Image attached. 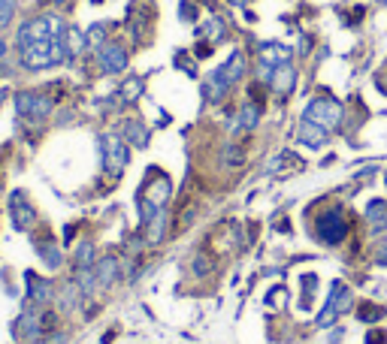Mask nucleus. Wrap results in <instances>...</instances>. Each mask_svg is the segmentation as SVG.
I'll use <instances>...</instances> for the list:
<instances>
[{
    "instance_id": "nucleus-1",
    "label": "nucleus",
    "mask_w": 387,
    "mask_h": 344,
    "mask_svg": "<svg viewBox=\"0 0 387 344\" xmlns=\"http://www.w3.org/2000/svg\"><path fill=\"white\" fill-rule=\"evenodd\" d=\"M166 200H170V179L157 175L155 181H148V185L140 190V215H142V220L161 215V211L166 209Z\"/></svg>"
},
{
    "instance_id": "nucleus-2",
    "label": "nucleus",
    "mask_w": 387,
    "mask_h": 344,
    "mask_svg": "<svg viewBox=\"0 0 387 344\" xmlns=\"http://www.w3.org/2000/svg\"><path fill=\"white\" fill-rule=\"evenodd\" d=\"M302 118L315 121V124H321V127H336L339 121H342V103H336L333 97H318V100L306 106Z\"/></svg>"
},
{
    "instance_id": "nucleus-3",
    "label": "nucleus",
    "mask_w": 387,
    "mask_h": 344,
    "mask_svg": "<svg viewBox=\"0 0 387 344\" xmlns=\"http://www.w3.org/2000/svg\"><path fill=\"white\" fill-rule=\"evenodd\" d=\"M318 236H321L327 244H339L348 236V218H345V211L339 209V205H333V209H327L321 215V220H318Z\"/></svg>"
},
{
    "instance_id": "nucleus-4",
    "label": "nucleus",
    "mask_w": 387,
    "mask_h": 344,
    "mask_svg": "<svg viewBox=\"0 0 387 344\" xmlns=\"http://www.w3.org/2000/svg\"><path fill=\"white\" fill-rule=\"evenodd\" d=\"M127 157H131V151H127L124 142L115 139V136H103V166H106V172L118 175L127 166Z\"/></svg>"
},
{
    "instance_id": "nucleus-5",
    "label": "nucleus",
    "mask_w": 387,
    "mask_h": 344,
    "mask_svg": "<svg viewBox=\"0 0 387 344\" xmlns=\"http://www.w3.org/2000/svg\"><path fill=\"white\" fill-rule=\"evenodd\" d=\"M15 109L27 118H43V115L52 112V100L43 94H34V91H25V94L15 97Z\"/></svg>"
},
{
    "instance_id": "nucleus-6",
    "label": "nucleus",
    "mask_w": 387,
    "mask_h": 344,
    "mask_svg": "<svg viewBox=\"0 0 387 344\" xmlns=\"http://www.w3.org/2000/svg\"><path fill=\"white\" fill-rule=\"evenodd\" d=\"M269 85H272V91H276L278 97H287V94H291L294 85H297V70L291 67V60H287V64L272 67V73H269Z\"/></svg>"
},
{
    "instance_id": "nucleus-7",
    "label": "nucleus",
    "mask_w": 387,
    "mask_h": 344,
    "mask_svg": "<svg viewBox=\"0 0 387 344\" xmlns=\"http://www.w3.org/2000/svg\"><path fill=\"white\" fill-rule=\"evenodd\" d=\"M100 64L106 73H121L127 67V49L121 43H103L100 45Z\"/></svg>"
},
{
    "instance_id": "nucleus-8",
    "label": "nucleus",
    "mask_w": 387,
    "mask_h": 344,
    "mask_svg": "<svg viewBox=\"0 0 387 344\" xmlns=\"http://www.w3.org/2000/svg\"><path fill=\"white\" fill-rule=\"evenodd\" d=\"M10 209H12V224L19 227V229H30V227L36 224V211H34V205H30L21 194H15V196H12Z\"/></svg>"
},
{
    "instance_id": "nucleus-9",
    "label": "nucleus",
    "mask_w": 387,
    "mask_h": 344,
    "mask_svg": "<svg viewBox=\"0 0 387 344\" xmlns=\"http://www.w3.org/2000/svg\"><path fill=\"white\" fill-rule=\"evenodd\" d=\"M297 136H300L302 145H309V148H321V145H327V139H330V136H327V127L315 124V121H306V118L300 121Z\"/></svg>"
},
{
    "instance_id": "nucleus-10",
    "label": "nucleus",
    "mask_w": 387,
    "mask_h": 344,
    "mask_svg": "<svg viewBox=\"0 0 387 344\" xmlns=\"http://www.w3.org/2000/svg\"><path fill=\"white\" fill-rule=\"evenodd\" d=\"M351 308V296H348V290L345 284H333V296H330V308L321 314V323H333V317L336 314H342V311Z\"/></svg>"
},
{
    "instance_id": "nucleus-11",
    "label": "nucleus",
    "mask_w": 387,
    "mask_h": 344,
    "mask_svg": "<svg viewBox=\"0 0 387 344\" xmlns=\"http://www.w3.org/2000/svg\"><path fill=\"white\" fill-rule=\"evenodd\" d=\"M245 67H248V64H245V55H242V51H233V55L227 58L215 73L221 76V79L227 82V85H233V82H239L242 76H245Z\"/></svg>"
},
{
    "instance_id": "nucleus-12",
    "label": "nucleus",
    "mask_w": 387,
    "mask_h": 344,
    "mask_svg": "<svg viewBox=\"0 0 387 344\" xmlns=\"http://www.w3.org/2000/svg\"><path fill=\"white\" fill-rule=\"evenodd\" d=\"M227 91H230V85H227V82L218 73H212L209 79H206V88H203V97H206L209 103H221L224 97H227Z\"/></svg>"
},
{
    "instance_id": "nucleus-13",
    "label": "nucleus",
    "mask_w": 387,
    "mask_h": 344,
    "mask_svg": "<svg viewBox=\"0 0 387 344\" xmlns=\"http://www.w3.org/2000/svg\"><path fill=\"white\" fill-rule=\"evenodd\" d=\"M261 58L267 67H278V64H287V58H291V51L285 49V45H276V43H267L261 49Z\"/></svg>"
},
{
    "instance_id": "nucleus-14",
    "label": "nucleus",
    "mask_w": 387,
    "mask_h": 344,
    "mask_svg": "<svg viewBox=\"0 0 387 344\" xmlns=\"http://www.w3.org/2000/svg\"><path fill=\"white\" fill-rule=\"evenodd\" d=\"M366 220L373 229H384L387 227V203L384 200H373L366 209Z\"/></svg>"
},
{
    "instance_id": "nucleus-15",
    "label": "nucleus",
    "mask_w": 387,
    "mask_h": 344,
    "mask_svg": "<svg viewBox=\"0 0 387 344\" xmlns=\"http://www.w3.org/2000/svg\"><path fill=\"white\" fill-rule=\"evenodd\" d=\"M27 290H30V299H36V302H45L52 296V284L36 278V275H27Z\"/></svg>"
},
{
    "instance_id": "nucleus-16",
    "label": "nucleus",
    "mask_w": 387,
    "mask_h": 344,
    "mask_svg": "<svg viewBox=\"0 0 387 344\" xmlns=\"http://www.w3.org/2000/svg\"><path fill=\"white\" fill-rule=\"evenodd\" d=\"M124 139L127 145H136V148H142V145L148 142V130L142 124H133V121H127L124 124Z\"/></svg>"
},
{
    "instance_id": "nucleus-17",
    "label": "nucleus",
    "mask_w": 387,
    "mask_h": 344,
    "mask_svg": "<svg viewBox=\"0 0 387 344\" xmlns=\"http://www.w3.org/2000/svg\"><path fill=\"white\" fill-rule=\"evenodd\" d=\"M257 118H261L257 106L245 103V106L239 109V121H236V127H239V130H254V127H257Z\"/></svg>"
},
{
    "instance_id": "nucleus-18",
    "label": "nucleus",
    "mask_w": 387,
    "mask_h": 344,
    "mask_svg": "<svg viewBox=\"0 0 387 344\" xmlns=\"http://www.w3.org/2000/svg\"><path fill=\"white\" fill-rule=\"evenodd\" d=\"M97 278H100V284L106 287V284H112V281H115V260H103L100 266H97Z\"/></svg>"
},
{
    "instance_id": "nucleus-19",
    "label": "nucleus",
    "mask_w": 387,
    "mask_h": 344,
    "mask_svg": "<svg viewBox=\"0 0 387 344\" xmlns=\"http://www.w3.org/2000/svg\"><path fill=\"white\" fill-rule=\"evenodd\" d=\"M12 12H15V0H0V30L12 21Z\"/></svg>"
},
{
    "instance_id": "nucleus-20",
    "label": "nucleus",
    "mask_w": 387,
    "mask_h": 344,
    "mask_svg": "<svg viewBox=\"0 0 387 344\" xmlns=\"http://www.w3.org/2000/svg\"><path fill=\"white\" fill-rule=\"evenodd\" d=\"M209 36H212V43H218V40L224 36V21H221V19H215V15L209 19Z\"/></svg>"
},
{
    "instance_id": "nucleus-21",
    "label": "nucleus",
    "mask_w": 387,
    "mask_h": 344,
    "mask_svg": "<svg viewBox=\"0 0 387 344\" xmlns=\"http://www.w3.org/2000/svg\"><path fill=\"white\" fill-rule=\"evenodd\" d=\"M85 40H88L91 45H100V43H103V25H94V27H91Z\"/></svg>"
},
{
    "instance_id": "nucleus-22",
    "label": "nucleus",
    "mask_w": 387,
    "mask_h": 344,
    "mask_svg": "<svg viewBox=\"0 0 387 344\" xmlns=\"http://www.w3.org/2000/svg\"><path fill=\"white\" fill-rule=\"evenodd\" d=\"M140 91H142V82L133 79V82H127V85H124V97H136Z\"/></svg>"
},
{
    "instance_id": "nucleus-23",
    "label": "nucleus",
    "mask_w": 387,
    "mask_h": 344,
    "mask_svg": "<svg viewBox=\"0 0 387 344\" xmlns=\"http://www.w3.org/2000/svg\"><path fill=\"white\" fill-rule=\"evenodd\" d=\"M82 263H91V244H82V251H79V266Z\"/></svg>"
},
{
    "instance_id": "nucleus-24",
    "label": "nucleus",
    "mask_w": 387,
    "mask_h": 344,
    "mask_svg": "<svg viewBox=\"0 0 387 344\" xmlns=\"http://www.w3.org/2000/svg\"><path fill=\"white\" fill-rule=\"evenodd\" d=\"M375 263L387 266V244H384V248H382V251H378V254H375Z\"/></svg>"
},
{
    "instance_id": "nucleus-25",
    "label": "nucleus",
    "mask_w": 387,
    "mask_h": 344,
    "mask_svg": "<svg viewBox=\"0 0 387 344\" xmlns=\"http://www.w3.org/2000/svg\"><path fill=\"white\" fill-rule=\"evenodd\" d=\"M3 55H6V43L0 40V58H3Z\"/></svg>"
},
{
    "instance_id": "nucleus-26",
    "label": "nucleus",
    "mask_w": 387,
    "mask_h": 344,
    "mask_svg": "<svg viewBox=\"0 0 387 344\" xmlns=\"http://www.w3.org/2000/svg\"><path fill=\"white\" fill-rule=\"evenodd\" d=\"M52 3H58V6H60V3H67V0H52Z\"/></svg>"
},
{
    "instance_id": "nucleus-27",
    "label": "nucleus",
    "mask_w": 387,
    "mask_h": 344,
    "mask_svg": "<svg viewBox=\"0 0 387 344\" xmlns=\"http://www.w3.org/2000/svg\"><path fill=\"white\" fill-rule=\"evenodd\" d=\"M230 3H242V0H230Z\"/></svg>"
},
{
    "instance_id": "nucleus-28",
    "label": "nucleus",
    "mask_w": 387,
    "mask_h": 344,
    "mask_svg": "<svg viewBox=\"0 0 387 344\" xmlns=\"http://www.w3.org/2000/svg\"><path fill=\"white\" fill-rule=\"evenodd\" d=\"M0 100H3V91H0Z\"/></svg>"
},
{
    "instance_id": "nucleus-29",
    "label": "nucleus",
    "mask_w": 387,
    "mask_h": 344,
    "mask_svg": "<svg viewBox=\"0 0 387 344\" xmlns=\"http://www.w3.org/2000/svg\"><path fill=\"white\" fill-rule=\"evenodd\" d=\"M382 3H384V6H387V0H382Z\"/></svg>"
}]
</instances>
